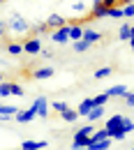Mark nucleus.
Masks as SVG:
<instances>
[{
	"label": "nucleus",
	"mask_w": 134,
	"mask_h": 150,
	"mask_svg": "<svg viewBox=\"0 0 134 150\" xmlns=\"http://www.w3.org/2000/svg\"><path fill=\"white\" fill-rule=\"evenodd\" d=\"M7 30L12 35H26V33H30V23L23 19L21 14H12L7 19Z\"/></svg>",
	"instance_id": "f257e3e1"
},
{
	"label": "nucleus",
	"mask_w": 134,
	"mask_h": 150,
	"mask_svg": "<svg viewBox=\"0 0 134 150\" xmlns=\"http://www.w3.org/2000/svg\"><path fill=\"white\" fill-rule=\"evenodd\" d=\"M30 109H33V113H35V115L46 118V115H49V102H46V97H44V95H39L37 99L33 102V106H30Z\"/></svg>",
	"instance_id": "f03ea898"
},
{
	"label": "nucleus",
	"mask_w": 134,
	"mask_h": 150,
	"mask_svg": "<svg viewBox=\"0 0 134 150\" xmlns=\"http://www.w3.org/2000/svg\"><path fill=\"white\" fill-rule=\"evenodd\" d=\"M23 53H28V56H37L42 53V42L37 37H28L23 42Z\"/></svg>",
	"instance_id": "7ed1b4c3"
},
{
	"label": "nucleus",
	"mask_w": 134,
	"mask_h": 150,
	"mask_svg": "<svg viewBox=\"0 0 134 150\" xmlns=\"http://www.w3.org/2000/svg\"><path fill=\"white\" fill-rule=\"evenodd\" d=\"M44 23H46V28H49V30H58V28L67 25V19H65V16H60V14H49V19L44 21Z\"/></svg>",
	"instance_id": "20e7f679"
},
{
	"label": "nucleus",
	"mask_w": 134,
	"mask_h": 150,
	"mask_svg": "<svg viewBox=\"0 0 134 150\" xmlns=\"http://www.w3.org/2000/svg\"><path fill=\"white\" fill-rule=\"evenodd\" d=\"M51 39L56 42V44H65L67 39H69V25H62V28H58L51 33Z\"/></svg>",
	"instance_id": "39448f33"
},
{
	"label": "nucleus",
	"mask_w": 134,
	"mask_h": 150,
	"mask_svg": "<svg viewBox=\"0 0 134 150\" xmlns=\"http://www.w3.org/2000/svg\"><path fill=\"white\" fill-rule=\"evenodd\" d=\"M120 125H123V115H120V113H116V115H111V118L106 120V127H104V129L109 132V139H111V132L120 129Z\"/></svg>",
	"instance_id": "423d86ee"
},
{
	"label": "nucleus",
	"mask_w": 134,
	"mask_h": 150,
	"mask_svg": "<svg viewBox=\"0 0 134 150\" xmlns=\"http://www.w3.org/2000/svg\"><path fill=\"white\" fill-rule=\"evenodd\" d=\"M106 16H109V9L102 2H95L93 9H90V19H106Z\"/></svg>",
	"instance_id": "0eeeda50"
},
{
	"label": "nucleus",
	"mask_w": 134,
	"mask_h": 150,
	"mask_svg": "<svg viewBox=\"0 0 134 150\" xmlns=\"http://www.w3.org/2000/svg\"><path fill=\"white\" fill-rule=\"evenodd\" d=\"M16 113H19V109H16V106H7V104H0V120H12Z\"/></svg>",
	"instance_id": "6e6552de"
},
{
	"label": "nucleus",
	"mask_w": 134,
	"mask_h": 150,
	"mask_svg": "<svg viewBox=\"0 0 134 150\" xmlns=\"http://www.w3.org/2000/svg\"><path fill=\"white\" fill-rule=\"evenodd\" d=\"M88 141H90V136H86L83 132L79 129L77 134H74V141H72V148H86V146H88Z\"/></svg>",
	"instance_id": "1a4fd4ad"
},
{
	"label": "nucleus",
	"mask_w": 134,
	"mask_h": 150,
	"mask_svg": "<svg viewBox=\"0 0 134 150\" xmlns=\"http://www.w3.org/2000/svg\"><path fill=\"white\" fill-rule=\"evenodd\" d=\"M69 25V39H74V42H79V39L83 37V28L79 25L77 21H72V23H67Z\"/></svg>",
	"instance_id": "9d476101"
},
{
	"label": "nucleus",
	"mask_w": 134,
	"mask_h": 150,
	"mask_svg": "<svg viewBox=\"0 0 134 150\" xmlns=\"http://www.w3.org/2000/svg\"><path fill=\"white\" fill-rule=\"evenodd\" d=\"M37 115L33 113V109H26V111H19L16 115H14V120L16 122H30V120H35Z\"/></svg>",
	"instance_id": "9b49d317"
},
{
	"label": "nucleus",
	"mask_w": 134,
	"mask_h": 150,
	"mask_svg": "<svg viewBox=\"0 0 134 150\" xmlns=\"http://www.w3.org/2000/svg\"><path fill=\"white\" fill-rule=\"evenodd\" d=\"M46 146H49L46 141H23L21 150H42V148H46Z\"/></svg>",
	"instance_id": "f8f14e48"
},
{
	"label": "nucleus",
	"mask_w": 134,
	"mask_h": 150,
	"mask_svg": "<svg viewBox=\"0 0 134 150\" xmlns=\"http://www.w3.org/2000/svg\"><path fill=\"white\" fill-rule=\"evenodd\" d=\"M83 42H88V44H90V46H93V44H95V42H99V39H102V33H97V30H83Z\"/></svg>",
	"instance_id": "ddd939ff"
},
{
	"label": "nucleus",
	"mask_w": 134,
	"mask_h": 150,
	"mask_svg": "<svg viewBox=\"0 0 134 150\" xmlns=\"http://www.w3.org/2000/svg\"><path fill=\"white\" fill-rule=\"evenodd\" d=\"M106 95H109V99H111V97H125V95H127V88H125L123 83H118V86H113V88H109Z\"/></svg>",
	"instance_id": "4468645a"
},
{
	"label": "nucleus",
	"mask_w": 134,
	"mask_h": 150,
	"mask_svg": "<svg viewBox=\"0 0 134 150\" xmlns=\"http://www.w3.org/2000/svg\"><path fill=\"white\" fill-rule=\"evenodd\" d=\"M49 76H53V69L51 67H37L35 72H33V79H49Z\"/></svg>",
	"instance_id": "2eb2a0df"
},
{
	"label": "nucleus",
	"mask_w": 134,
	"mask_h": 150,
	"mask_svg": "<svg viewBox=\"0 0 134 150\" xmlns=\"http://www.w3.org/2000/svg\"><path fill=\"white\" fill-rule=\"evenodd\" d=\"M102 115H104V106H93V109H90V113H88L86 118H88L90 122H95V120H99Z\"/></svg>",
	"instance_id": "dca6fc26"
},
{
	"label": "nucleus",
	"mask_w": 134,
	"mask_h": 150,
	"mask_svg": "<svg viewBox=\"0 0 134 150\" xmlns=\"http://www.w3.org/2000/svg\"><path fill=\"white\" fill-rule=\"evenodd\" d=\"M90 109H93V97H90V99H83V102H81V104H79V115H88V113H90Z\"/></svg>",
	"instance_id": "f3484780"
},
{
	"label": "nucleus",
	"mask_w": 134,
	"mask_h": 150,
	"mask_svg": "<svg viewBox=\"0 0 134 150\" xmlns=\"http://www.w3.org/2000/svg\"><path fill=\"white\" fill-rule=\"evenodd\" d=\"M60 118H62L65 122H77V120H79V113H74L72 109H65V111L60 113Z\"/></svg>",
	"instance_id": "a211bd4d"
},
{
	"label": "nucleus",
	"mask_w": 134,
	"mask_h": 150,
	"mask_svg": "<svg viewBox=\"0 0 134 150\" xmlns=\"http://www.w3.org/2000/svg\"><path fill=\"white\" fill-rule=\"evenodd\" d=\"M104 139H109V132H106V129H95L88 143H95V141H104Z\"/></svg>",
	"instance_id": "6ab92c4d"
},
{
	"label": "nucleus",
	"mask_w": 134,
	"mask_h": 150,
	"mask_svg": "<svg viewBox=\"0 0 134 150\" xmlns=\"http://www.w3.org/2000/svg\"><path fill=\"white\" fill-rule=\"evenodd\" d=\"M111 146V139H104V141H95V143H88L90 150H106Z\"/></svg>",
	"instance_id": "aec40b11"
},
{
	"label": "nucleus",
	"mask_w": 134,
	"mask_h": 150,
	"mask_svg": "<svg viewBox=\"0 0 134 150\" xmlns=\"http://www.w3.org/2000/svg\"><path fill=\"white\" fill-rule=\"evenodd\" d=\"M7 51H9L12 56H21V53H23V44H19V42H9V44H7Z\"/></svg>",
	"instance_id": "412c9836"
},
{
	"label": "nucleus",
	"mask_w": 134,
	"mask_h": 150,
	"mask_svg": "<svg viewBox=\"0 0 134 150\" xmlns=\"http://www.w3.org/2000/svg\"><path fill=\"white\" fill-rule=\"evenodd\" d=\"M111 74H113V67H99V69H97L93 76L99 81V79H106V76H111Z\"/></svg>",
	"instance_id": "4be33fe9"
},
{
	"label": "nucleus",
	"mask_w": 134,
	"mask_h": 150,
	"mask_svg": "<svg viewBox=\"0 0 134 150\" xmlns=\"http://www.w3.org/2000/svg\"><path fill=\"white\" fill-rule=\"evenodd\" d=\"M118 37L123 39V42H130V23H123V25H120V30H118Z\"/></svg>",
	"instance_id": "5701e85b"
},
{
	"label": "nucleus",
	"mask_w": 134,
	"mask_h": 150,
	"mask_svg": "<svg viewBox=\"0 0 134 150\" xmlns=\"http://www.w3.org/2000/svg\"><path fill=\"white\" fill-rule=\"evenodd\" d=\"M88 49H90V44H88V42H83V39L74 42V51H77V53H83V51H88Z\"/></svg>",
	"instance_id": "b1692460"
},
{
	"label": "nucleus",
	"mask_w": 134,
	"mask_h": 150,
	"mask_svg": "<svg viewBox=\"0 0 134 150\" xmlns=\"http://www.w3.org/2000/svg\"><path fill=\"white\" fill-rule=\"evenodd\" d=\"M9 95H12V83L2 81L0 83V97H9Z\"/></svg>",
	"instance_id": "393cba45"
},
{
	"label": "nucleus",
	"mask_w": 134,
	"mask_h": 150,
	"mask_svg": "<svg viewBox=\"0 0 134 150\" xmlns=\"http://www.w3.org/2000/svg\"><path fill=\"white\" fill-rule=\"evenodd\" d=\"M106 99H109V95H106V93L97 95V97H93V106H104V104H106Z\"/></svg>",
	"instance_id": "a878e982"
},
{
	"label": "nucleus",
	"mask_w": 134,
	"mask_h": 150,
	"mask_svg": "<svg viewBox=\"0 0 134 150\" xmlns=\"http://www.w3.org/2000/svg\"><path fill=\"white\" fill-rule=\"evenodd\" d=\"M120 129L125 132H134V120H130V118H123V125H120Z\"/></svg>",
	"instance_id": "bb28decb"
},
{
	"label": "nucleus",
	"mask_w": 134,
	"mask_h": 150,
	"mask_svg": "<svg viewBox=\"0 0 134 150\" xmlns=\"http://www.w3.org/2000/svg\"><path fill=\"white\" fill-rule=\"evenodd\" d=\"M109 16L111 19H123V7H111L109 9Z\"/></svg>",
	"instance_id": "cd10ccee"
},
{
	"label": "nucleus",
	"mask_w": 134,
	"mask_h": 150,
	"mask_svg": "<svg viewBox=\"0 0 134 150\" xmlns=\"http://www.w3.org/2000/svg\"><path fill=\"white\" fill-rule=\"evenodd\" d=\"M33 33H35V37H37V35H44V33H49V28H46V23H37V25L33 28Z\"/></svg>",
	"instance_id": "c85d7f7f"
},
{
	"label": "nucleus",
	"mask_w": 134,
	"mask_h": 150,
	"mask_svg": "<svg viewBox=\"0 0 134 150\" xmlns=\"http://www.w3.org/2000/svg\"><path fill=\"white\" fill-rule=\"evenodd\" d=\"M51 109H53V111H58V113H62L65 109H69V106H67L65 102H53V104H51Z\"/></svg>",
	"instance_id": "c756f323"
},
{
	"label": "nucleus",
	"mask_w": 134,
	"mask_h": 150,
	"mask_svg": "<svg viewBox=\"0 0 134 150\" xmlns=\"http://www.w3.org/2000/svg\"><path fill=\"white\" fill-rule=\"evenodd\" d=\"M123 16H127V19L134 16V2H130V5H125V7H123Z\"/></svg>",
	"instance_id": "7c9ffc66"
},
{
	"label": "nucleus",
	"mask_w": 134,
	"mask_h": 150,
	"mask_svg": "<svg viewBox=\"0 0 134 150\" xmlns=\"http://www.w3.org/2000/svg\"><path fill=\"white\" fill-rule=\"evenodd\" d=\"M12 95L14 97H23V88H21L19 83H12Z\"/></svg>",
	"instance_id": "2f4dec72"
},
{
	"label": "nucleus",
	"mask_w": 134,
	"mask_h": 150,
	"mask_svg": "<svg viewBox=\"0 0 134 150\" xmlns=\"http://www.w3.org/2000/svg\"><path fill=\"white\" fill-rule=\"evenodd\" d=\"M7 33H9V30H7V21H2V19H0V39H5V37H7Z\"/></svg>",
	"instance_id": "473e14b6"
},
{
	"label": "nucleus",
	"mask_w": 134,
	"mask_h": 150,
	"mask_svg": "<svg viewBox=\"0 0 134 150\" xmlns=\"http://www.w3.org/2000/svg\"><path fill=\"white\" fill-rule=\"evenodd\" d=\"M102 5L106 9H111V7H118V0H102Z\"/></svg>",
	"instance_id": "72a5a7b5"
},
{
	"label": "nucleus",
	"mask_w": 134,
	"mask_h": 150,
	"mask_svg": "<svg viewBox=\"0 0 134 150\" xmlns=\"http://www.w3.org/2000/svg\"><path fill=\"white\" fill-rule=\"evenodd\" d=\"M125 104H127V106H134V93L125 95Z\"/></svg>",
	"instance_id": "f704fd0d"
},
{
	"label": "nucleus",
	"mask_w": 134,
	"mask_h": 150,
	"mask_svg": "<svg viewBox=\"0 0 134 150\" xmlns=\"http://www.w3.org/2000/svg\"><path fill=\"white\" fill-rule=\"evenodd\" d=\"M130 2H134V0H118V7L120 5H130Z\"/></svg>",
	"instance_id": "c9c22d12"
},
{
	"label": "nucleus",
	"mask_w": 134,
	"mask_h": 150,
	"mask_svg": "<svg viewBox=\"0 0 134 150\" xmlns=\"http://www.w3.org/2000/svg\"><path fill=\"white\" fill-rule=\"evenodd\" d=\"M130 39H134V25H130Z\"/></svg>",
	"instance_id": "e433bc0d"
},
{
	"label": "nucleus",
	"mask_w": 134,
	"mask_h": 150,
	"mask_svg": "<svg viewBox=\"0 0 134 150\" xmlns=\"http://www.w3.org/2000/svg\"><path fill=\"white\" fill-rule=\"evenodd\" d=\"M72 150H90V148H88V146H86V148H72Z\"/></svg>",
	"instance_id": "4c0bfd02"
},
{
	"label": "nucleus",
	"mask_w": 134,
	"mask_h": 150,
	"mask_svg": "<svg viewBox=\"0 0 134 150\" xmlns=\"http://www.w3.org/2000/svg\"><path fill=\"white\" fill-rule=\"evenodd\" d=\"M130 46H132V51H134V39H130Z\"/></svg>",
	"instance_id": "58836bf2"
},
{
	"label": "nucleus",
	"mask_w": 134,
	"mask_h": 150,
	"mask_svg": "<svg viewBox=\"0 0 134 150\" xmlns=\"http://www.w3.org/2000/svg\"><path fill=\"white\" fill-rule=\"evenodd\" d=\"M2 79H5V76H2V74H0V83H2Z\"/></svg>",
	"instance_id": "ea45409f"
},
{
	"label": "nucleus",
	"mask_w": 134,
	"mask_h": 150,
	"mask_svg": "<svg viewBox=\"0 0 134 150\" xmlns=\"http://www.w3.org/2000/svg\"><path fill=\"white\" fill-rule=\"evenodd\" d=\"M95 2H102V0H93V5H95Z\"/></svg>",
	"instance_id": "a19ab883"
},
{
	"label": "nucleus",
	"mask_w": 134,
	"mask_h": 150,
	"mask_svg": "<svg viewBox=\"0 0 134 150\" xmlns=\"http://www.w3.org/2000/svg\"><path fill=\"white\" fill-rule=\"evenodd\" d=\"M2 2H5V0H0V5H2Z\"/></svg>",
	"instance_id": "79ce46f5"
},
{
	"label": "nucleus",
	"mask_w": 134,
	"mask_h": 150,
	"mask_svg": "<svg viewBox=\"0 0 134 150\" xmlns=\"http://www.w3.org/2000/svg\"><path fill=\"white\" fill-rule=\"evenodd\" d=\"M132 150H134V148H132Z\"/></svg>",
	"instance_id": "37998d69"
}]
</instances>
